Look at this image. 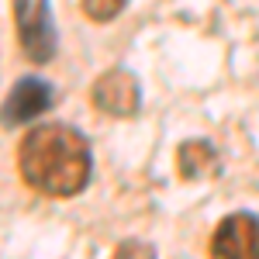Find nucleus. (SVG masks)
I'll use <instances>...</instances> for the list:
<instances>
[{"instance_id":"nucleus-1","label":"nucleus","mask_w":259,"mask_h":259,"mask_svg":"<svg viewBox=\"0 0 259 259\" xmlns=\"http://www.w3.org/2000/svg\"><path fill=\"white\" fill-rule=\"evenodd\" d=\"M90 142L69 124H38L18 149L21 180L45 197H76L90 183Z\"/></svg>"},{"instance_id":"nucleus-2","label":"nucleus","mask_w":259,"mask_h":259,"mask_svg":"<svg viewBox=\"0 0 259 259\" xmlns=\"http://www.w3.org/2000/svg\"><path fill=\"white\" fill-rule=\"evenodd\" d=\"M14 21H18L21 49L31 62H52L56 56V24L49 0H14Z\"/></svg>"},{"instance_id":"nucleus-3","label":"nucleus","mask_w":259,"mask_h":259,"mask_svg":"<svg viewBox=\"0 0 259 259\" xmlns=\"http://www.w3.org/2000/svg\"><path fill=\"white\" fill-rule=\"evenodd\" d=\"M90 97H94V107L111 114V118H135L142 107V83L132 69L118 66V69L100 73Z\"/></svg>"},{"instance_id":"nucleus-4","label":"nucleus","mask_w":259,"mask_h":259,"mask_svg":"<svg viewBox=\"0 0 259 259\" xmlns=\"http://www.w3.org/2000/svg\"><path fill=\"white\" fill-rule=\"evenodd\" d=\"M56 104V90L49 80H38V76H24L11 87L7 100L0 104V124L4 128H18L24 121L45 114L49 107Z\"/></svg>"},{"instance_id":"nucleus-5","label":"nucleus","mask_w":259,"mask_h":259,"mask_svg":"<svg viewBox=\"0 0 259 259\" xmlns=\"http://www.w3.org/2000/svg\"><path fill=\"white\" fill-rule=\"evenodd\" d=\"M214 256H232V259H259V218L249 211H235L214 228L211 239Z\"/></svg>"},{"instance_id":"nucleus-6","label":"nucleus","mask_w":259,"mask_h":259,"mask_svg":"<svg viewBox=\"0 0 259 259\" xmlns=\"http://www.w3.org/2000/svg\"><path fill=\"white\" fill-rule=\"evenodd\" d=\"M221 166L218 149L207 139H187L177 152V169L183 180H197V177H214Z\"/></svg>"},{"instance_id":"nucleus-7","label":"nucleus","mask_w":259,"mask_h":259,"mask_svg":"<svg viewBox=\"0 0 259 259\" xmlns=\"http://www.w3.org/2000/svg\"><path fill=\"white\" fill-rule=\"evenodd\" d=\"M128 0H83V14L94 21H111L124 11Z\"/></svg>"}]
</instances>
